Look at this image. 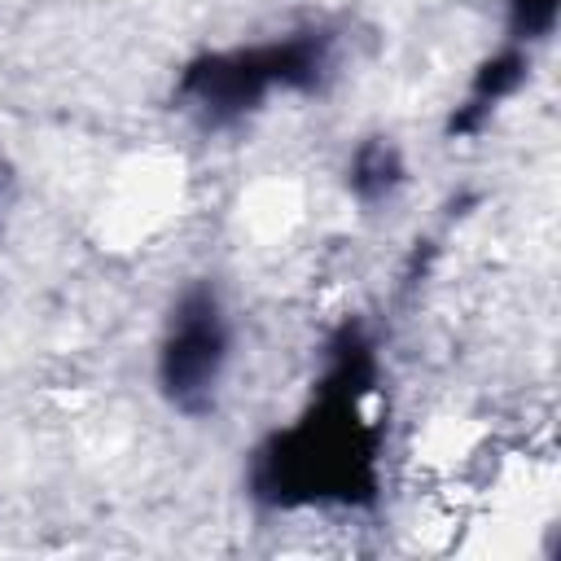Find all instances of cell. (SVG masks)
I'll return each instance as SVG.
<instances>
[{
    "label": "cell",
    "instance_id": "cell-2",
    "mask_svg": "<svg viewBox=\"0 0 561 561\" xmlns=\"http://www.w3.org/2000/svg\"><path fill=\"white\" fill-rule=\"evenodd\" d=\"M342 48L346 39L333 22H298L263 39L197 48L171 75V110L206 136L241 131L272 101L324 96L342 75Z\"/></svg>",
    "mask_w": 561,
    "mask_h": 561
},
{
    "label": "cell",
    "instance_id": "cell-6",
    "mask_svg": "<svg viewBox=\"0 0 561 561\" xmlns=\"http://www.w3.org/2000/svg\"><path fill=\"white\" fill-rule=\"evenodd\" d=\"M557 22H561V0H500V39L522 44L530 53L552 44Z\"/></svg>",
    "mask_w": 561,
    "mask_h": 561
},
{
    "label": "cell",
    "instance_id": "cell-1",
    "mask_svg": "<svg viewBox=\"0 0 561 561\" xmlns=\"http://www.w3.org/2000/svg\"><path fill=\"white\" fill-rule=\"evenodd\" d=\"M386 351L368 316H342L316 346L302 403L245 451L241 486L263 513H373L386 500Z\"/></svg>",
    "mask_w": 561,
    "mask_h": 561
},
{
    "label": "cell",
    "instance_id": "cell-3",
    "mask_svg": "<svg viewBox=\"0 0 561 561\" xmlns=\"http://www.w3.org/2000/svg\"><path fill=\"white\" fill-rule=\"evenodd\" d=\"M237 364V316L219 280H184L158 320L153 337V390L167 412L184 421H210L224 408Z\"/></svg>",
    "mask_w": 561,
    "mask_h": 561
},
{
    "label": "cell",
    "instance_id": "cell-7",
    "mask_svg": "<svg viewBox=\"0 0 561 561\" xmlns=\"http://www.w3.org/2000/svg\"><path fill=\"white\" fill-rule=\"evenodd\" d=\"M0 180H4V175H0Z\"/></svg>",
    "mask_w": 561,
    "mask_h": 561
},
{
    "label": "cell",
    "instance_id": "cell-4",
    "mask_svg": "<svg viewBox=\"0 0 561 561\" xmlns=\"http://www.w3.org/2000/svg\"><path fill=\"white\" fill-rule=\"evenodd\" d=\"M530 79H535V53L530 48L508 44V39L486 48L473 61L460 96L451 101V110L443 118V140L447 145H469L478 136H486L495 127V118L530 88Z\"/></svg>",
    "mask_w": 561,
    "mask_h": 561
},
{
    "label": "cell",
    "instance_id": "cell-5",
    "mask_svg": "<svg viewBox=\"0 0 561 561\" xmlns=\"http://www.w3.org/2000/svg\"><path fill=\"white\" fill-rule=\"evenodd\" d=\"M337 175H342L346 202L359 206L364 215H377V210H390L408 193L412 167H408L403 145L390 131H368L346 149Z\"/></svg>",
    "mask_w": 561,
    "mask_h": 561
}]
</instances>
